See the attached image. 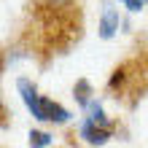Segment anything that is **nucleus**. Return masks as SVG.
<instances>
[{
	"mask_svg": "<svg viewBox=\"0 0 148 148\" xmlns=\"http://www.w3.org/2000/svg\"><path fill=\"white\" fill-rule=\"evenodd\" d=\"M16 92L22 94L24 105L30 108V113L35 116L38 121H46V110H43V97L35 92V86H32L27 78H16Z\"/></svg>",
	"mask_w": 148,
	"mask_h": 148,
	"instance_id": "nucleus-1",
	"label": "nucleus"
},
{
	"mask_svg": "<svg viewBox=\"0 0 148 148\" xmlns=\"http://www.w3.org/2000/svg\"><path fill=\"white\" fill-rule=\"evenodd\" d=\"M81 137L89 145H105L108 143V137H110V129L108 127H100V124H94V121L86 116L81 121Z\"/></svg>",
	"mask_w": 148,
	"mask_h": 148,
	"instance_id": "nucleus-2",
	"label": "nucleus"
},
{
	"mask_svg": "<svg viewBox=\"0 0 148 148\" xmlns=\"http://www.w3.org/2000/svg\"><path fill=\"white\" fill-rule=\"evenodd\" d=\"M119 11L116 8H110V5H102V16H100V38L102 40H110L113 35H116V30H119Z\"/></svg>",
	"mask_w": 148,
	"mask_h": 148,
	"instance_id": "nucleus-3",
	"label": "nucleus"
},
{
	"mask_svg": "<svg viewBox=\"0 0 148 148\" xmlns=\"http://www.w3.org/2000/svg\"><path fill=\"white\" fill-rule=\"evenodd\" d=\"M43 110H46V121H54V124H67V121H70V110L62 108L54 100L43 97Z\"/></svg>",
	"mask_w": 148,
	"mask_h": 148,
	"instance_id": "nucleus-4",
	"label": "nucleus"
},
{
	"mask_svg": "<svg viewBox=\"0 0 148 148\" xmlns=\"http://www.w3.org/2000/svg\"><path fill=\"white\" fill-rule=\"evenodd\" d=\"M73 97H75V102H78V105H81V108H89V97H92V86H89V81H84V78H81V81H78L75 84V89H73Z\"/></svg>",
	"mask_w": 148,
	"mask_h": 148,
	"instance_id": "nucleus-5",
	"label": "nucleus"
},
{
	"mask_svg": "<svg viewBox=\"0 0 148 148\" xmlns=\"http://www.w3.org/2000/svg\"><path fill=\"white\" fill-rule=\"evenodd\" d=\"M89 119L94 121V124H100V127H108V129H110V121H108L105 113H102V105H100L97 100H92V102H89Z\"/></svg>",
	"mask_w": 148,
	"mask_h": 148,
	"instance_id": "nucleus-6",
	"label": "nucleus"
},
{
	"mask_svg": "<svg viewBox=\"0 0 148 148\" xmlns=\"http://www.w3.org/2000/svg\"><path fill=\"white\" fill-rule=\"evenodd\" d=\"M51 143H54V137H51L49 132H40V129H32V132H30V145H51Z\"/></svg>",
	"mask_w": 148,
	"mask_h": 148,
	"instance_id": "nucleus-7",
	"label": "nucleus"
},
{
	"mask_svg": "<svg viewBox=\"0 0 148 148\" xmlns=\"http://www.w3.org/2000/svg\"><path fill=\"white\" fill-rule=\"evenodd\" d=\"M148 3V0H124V5H127V11L129 14H137V11H143V5Z\"/></svg>",
	"mask_w": 148,
	"mask_h": 148,
	"instance_id": "nucleus-8",
	"label": "nucleus"
},
{
	"mask_svg": "<svg viewBox=\"0 0 148 148\" xmlns=\"http://www.w3.org/2000/svg\"><path fill=\"white\" fill-rule=\"evenodd\" d=\"M54 3H65V0H54Z\"/></svg>",
	"mask_w": 148,
	"mask_h": 148,
	"instance_id": "nucleus-9",
	"label": "nucleus"
},
{
	"mask_svg": "<svg viewBox=\"0 0 148 148\" xmlns=\"http://www.w3.org/2000/svg\"><path fill=\"white\" fill-rule=\"evenodd\" d=\"M119 3H124V0H119Z\"/></svg>",
	"mask_w": 148,
	"mask_h": 148,
	"instance_id": "nucleus-10",
	"label": "nucleus"
}]
</instances>
